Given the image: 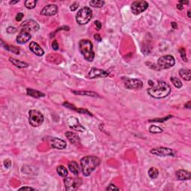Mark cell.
Masks as SVG:
<instances>
[{
  "label": "cell",
  "mask_w": 191,
  "mask_h": 191,
  "mask_svg": "<svg viewBox=\"0 0 191 191\" xmlns=\"http://www.w3.org/2000/svg\"><path fill=\"white\" fill-rule=\"evenodd\" d=\"M57 173L60 176L63 177V178H65V177L67 176L68 175V171L66 170V168L65 166H62V165H60L57 167Z\"/></svg>",
  "instance_id": "25"
},
{
  "label": "cell",
  "mask_w": 191,
  "mask_h": 191,
  "mask_svg": "<svg viewBox=\"0 0 191 191\" xmlns=\"http://www.w3.org/2000/svg\"><path fill=\"white\" fill-rule=\"evenodd\" d=\"M23 17H24V13H18L17 14V16H16V20L18 22L21 21L22 20H23Z\"/></svg>",
  "instance_id": "38"
},
{
  "label": "cell",
  "mask_w": 191,
  "mask_h": 191,
  "mask_svg": "<svg viewBox=\"0 0 191 191\" xmlns=\"http://www.w3.org/2000/svg\"><path fill=\"white\" fill-rule=\"evenodd\" d=\"M73 93L76 94V95H87V96H93V97H95L98 96V94L92 92V91H73Z\"/></svg>",
  "instance_id": "26"
},
{
  "label": "cell",
  "mask_w": 191,
  "mask_h": 191,
  "mask_svg": "<svg viewBox=\"0 0 191 191\" xmlns=\"http://www.w3.org/2000/svg\"><path fill=\"white\" fill-rule=\"evenodd\" d=\"M11 164H12V163H11V161L10 159H6V160L4 161V162H3L4 166H5L6 169H8L9 167H11Z\"/></svg>",
  "instance_id": "35"
},
{
  "label": "cell",
  "mask_w": 191,
  "mask_h": 191,
  "mask_svg": "<svg viewBox=\"0 0 191 191\" xmlns=\"http://www.w3.org/2000/svg\"><path fill=\"white\" fill-rule=\"evenodd\" d=\"M20 190H35V189L32 187H20Z\"/></svg>",
  "instance_id": "42"
},
{
  "label": "cell",
  "mask_w": 191,
  "mask_h": 191,
  "mask_svg": "<svg viewBox=\"0 0 191 191\" xmlns=\"http://www.w3.org/2000/svg\"><path fill=\"white\" fill-rule=\"evenodd\" d=\"M64 182L65 185V189L66 190H76V189H78L80 185H81V178H70V177H68V178H65L64 180Z\"/></svg>",
  "instance_id": "8"
},
{
  "label": "cell",
  "mask_w": 191,
  "mask_h": 191,
  "mask_svg": "<svg viewBox=\"0 0 191 191\" xmlns=\"http://www.w3.org/2000/svg\"><path fill=\"white\" fill-rule=\"evenodd\" d=\"M105 1H102V0H92L90 2V5L93 8H102V7L104 6L105 5Z\"/></svg>",
  "instance_id": "27"
},
{
  "label": "cell",
  "mask_w": 191,
  "mask_h": 191,
  "mask_svg": "<svg viewBox=\"0 0 191 191\" xmlns=\"http://www.w3.org/2000/svg\"><path fill=\"white\" fill-rule=\"evenodd\" d=\"M177 8H178V10L181 11V10H183V9H184V6H183L182 5H181V4L178 3V5H177Z\"/></svg>",
  "instance_id": "43"
},
{
  "label": "cell",
  "mask_w": 191,
  "mask_h": 191,
  "mask_svg": "<svg viewBox=\"0 0 191 191\" xmlns=\"http://www.w3.org/2000/svg\"><path fill=\"white\" fill-rule=\"evenodd\" d=\"M21 28L22 29H25L29 31L30 33H33L39 30L40 26L38 23L34 20H27L22 23Z\"/></svg>",
  "instance_id": "11"
},
{
  "label": "cell",
  "mask_w": 191,
  "mask_h": 191,
  "mask_svg": "<svg viewBox=\"0 0 191 191\" xmlns=\"http://www.w3.org/2000/svg\"><path fill=\"white\" fill-rule=\"evenodd\" d=\"M149 8L148 2L146 1H134L132 2V6H131V9H132V12L133 14L138 15L140 13H143L145 11Z\"/></svg>",
  "instance_id": "7"
},
{
  "label": "cell",
  "mask_w": 191,
  "mask_h": 191,
  "mask_svg": "<svg viewBox=\"0 0 191 191\" xmlns=\"http://www.w3.org/2000/svg\"><path fill=\"white\" fill-rule=\"evenodd\" d=\"M179 4H181V5H188L189 4V2L188 1H180L179 2H178Z\"/></svg>",
  "instance_id": "45"
},
{
  "label": "cell",
  "mask_w": 191,
  "mask_h": 191,
  "mask_svg": "<svg viewBox=\"0 0 191 191\" xmlns=\"http://www.w3.org/2000/svg\"><path fill=\"white\" fill-rule=\"evenodd\" d=\"M29 50H31L33 53H35L37 56H43L44 54V50L42 49L39 44L36 43V42H31L29 44Z\"/></svg>",
  "instance_id": "17"
},
{
  "label": "cell",
  "mask_w": 191,
  "mask_h": 191,
  "mask_svg": "<svg viewBox=\"0 0 191 191\" xmlns=\"http://www.w3.org/2000/svg\"><path fill=\"white\" fill-rule=\"evenodd\" d=\"M185 107L187 108H190V101H189L187 104H185Z\"/></svg>",
  "instance_id": "46"
},
{
  "label": "cell",
  "mask_w": 191,
  "mask_h": 191,
  "mask_svg": "<svg viewBox=\"0 0 191 191\" xmlns=\"http://www.w3.org/2000/svg\"><path fill=\"white\" fill-rule=\"evenodd\" d=\"M178 51H179V53L180 54H181V58H182L183 61H187V57H186V51H185V48L181 47Z\"/></svg>",
  "instance_id": "33"
},
{
  "label": "cell",
  "mask_w": 191,
  "mask_h": 191,
  "mask_svg": "<svg viewBox=\"0 0 191 191\" xmlns=\"http://www.w3.org/2000/svg\"><path fill=\"white\" fill-rule=\"evenodd\" d=\"M175 177L177 179L181 180V181H185V180H190L191 178L190 173L185 170H179L175 173Z\"/></svg>",
  "instance_id": "18"
},
{
  "label": "cell",
  "mask_w": 191,
  "mask_h": 191,
  "mask_svg": "<svg viewBox=\"0 0 191 191\" xmlns=\"http://www.w3.org/2000/svg\"><path fill=\"white\" fill-rule=\"evenodd\" d=\"M78 8H79V3H78V2H74V3L71 5L69 9H70L72 11H75Z\"/></svg>",
  "instance_id": "37"
},
{
  "label": "cell",
  "mask_w": 191,
  "mask_h": 191,
  "mask_svg": "<svg viewBox=\"0 0 191 191\" xmlns=\"http://www.w3.org/2000/svg\"><path fill=\"white\" fill-rule=\"evenodd\" d=\"M79 51L87 61H93L95 58V53L93 50V43L89 40H81L79 43Z\"/></svg>",
  "instance_id": "3"
},
{
  "label": "cell",
  "mask_w": 191,
  "mask_h": 191,
  "mask_svg": "<svg viewBox=\"0 0 191 191\" xmlns=\"http://www.w3.org/2000/svg\"><path fill=\"white\" fill-rule=\"evenodd\" d=\"M58 12V7L56 5H53V4H50V5H46V6L42 9L41 14L43 16H54Z\"/></svg>",
  "instance_id": "16"
},
{
  "label": "cell",
  "mask_w": 191,
  "mask_h": 191,
  "mask_svg": "<svg viewBox=\"0 0 191 191\" xmlns=\"http://www.w3.org/2000/svg\"><path fill=\"white\" fill-rule=\"evenodd\" d=\"M149 131L150 133L158 134V133H161V132H163V129H162L161 128H160V127L152 125L149 127Z\"/></svg>",
  "instance_id": "31"
},
{
  "label": "cell",
  "mask_w": 191,
  "mask_h": 191,
  "mask_svg": "<svg viewBox=\"0 0 191 191\" xmlns=\"http://www.w3.org/2000/svg\"><path fill=\"white\" fill-rule=\"evenodd\" d=\"M171 25H172V27L174 28V29H176V28H178V25H177L176 23H172Z\"/></svg>",
  "instance_id": "44"
},
{
  "label": "cell",
  "mask_w": 191,
  "mask_h": 191,
  "mask_svg": "<svg viewBox=\"0 0 191 191\" xmlns=\"http://www.w3.org/2000/svg\"><path fill=\"white\" fill-rule=\"evenodd\" d=\"M50 145L53 149H64L66 147V143L64 140L58 137H52L50 140Z\"/></svg>",
  "instance_id": "15"
},
{
  "label": "cell",
  "mask_w": 191,
  "mask_h": 191,
  "mask_svg": "<svg viewBox=\"0 0 191 191\" xmlns=\"http://www.w3.org/2000/svg\"><path fill=\"white\" fill-rule=\"evenodd\" d=\"M94 39L98 42L102 41V37H101L100 35H99V34H96V35H94Z\"/></svg>",
  "instance_id": "41"
},
{
  "label": "cell",
  "mask_w": 191,
  "mask_h": 191,
  "mask_svg": "<svg viewBox=\"0 0 191 191\" xmlns=\"http://www.w3.org/2000/svg\"><path fill=\"white\" fill-rule=\"evenodd\" d=\"M151 153L152 155H157L160 157H174L175 152L172 149L166 148V147H158V148L152 149L151 150Z\"/></svg>",
  "instance_id": "9"
},
{
  "label": "cell",
  "mask_w": 191,
  "mask_h": 191,
  "mask_svg": "<svg viewBox=\"0 0 191 191\" xmlns=\"http://www.w3.org/2000/svg\"><path fill=\"white\" fill-rule=\"evenodd\" d=\"M106 190H119L120 188L117 187L114 184H110V185H108V187L106 188Z\"/></svg>",
  "instance_id": "34"
},
{
  "label": "cell",
  "mask_w": 191,
  "mask_h": 191,
  "mask_svg": "<svg viewBox=\"0 0 191 191\" xmlns=\"http://www.w3.org/2000/svg\"><path fill=\"white\" fill-rule=\"evenodd\" d=\"M17 31V29L14 27H8L7 28V32L9 34H14Z\"/></svg>",
  "instance_id": "36"
},
{
  "label": "cell",
  "mask_w": 191,
  "mask_h": 191,
  "mask_svg": "<svg viewBox=\"0 0 191 191\" xmlns=\"http://www.w3.org/2000/svg\"><path fill=\"white\" fill-rule=\"evenodd\" d=\"M94 24H95L97 30H100L101 28H102V23H101L99 20H96V21L94 22Z\"/></svg>",
  "instance_id": "40"
},
{
  "label": "cell",
  "mask_w": 191,
  "mask_h": 191,
  "mask_svg": "<svg viewBox=\"0 0 191 191\" xmlns=\"http://www.w3.org/2000/svg\"><path fill=\"white\" fill-rule=\"evenodd\" d=\"M68 168L70 170L71 173H73L75 175H78L79 173V164L76 163L74 161H69L68 163Z\"/></svg>",
  "instance_id": "21"
},
{
  "label": "cell",
  "mask_w": 191,
  "mask_h": 191,
  "mask_svg": "<svg viewBox=\"0 0 191 191\" xmlns=\"http://www.w3.org/2000/svg\"><path fill=\"white\" fill-rule=\"evenodd\" d=\"M173 117V116L171 115H169L168 117H163V118H161V119H153V120H149V122H165V121L168 120L170 118H172Z\"/></svg>",
  "instance_id": "32"
},
{
  "label": "cell",
  "mask_w": 191,
  "mask_h": 191,
  "mask_svg": "<svg viewBox=\"0 0 191 191\" xmlns=\"http://www.w3.org/2000/svg\"><path fill=\"white\" fill-rule=\"evenodd\" d=\"M19 2H20V0H17V1H11L10 4L11 5H14V4L16 3H18Z\"/></svg>",
  "instance_id": "47"
},
{
  "label": "cell",
  "mask_w": 191,
  "mask_h": 191,
  "mask_svg": "<svg viewBox=\"0 0 191 191\" xmlns=\"http://www.w3.org/2000/svg\"><path fill=\"white\" fill-rule=\"evenodd\" d=\"M108 73L103 69L92 68L88 73V78L91 79H97V78H104L108 76Z\"/></svg>",
  "instance_id": "13"
},
{
  "label": "cell",
  "mask_w": 191,
  "mask_h": 191,
  "mask_svg": "<svg viewBox=\"0 0 191 191\" xmlns=\"http://www.w3.org/2000/svg\"><path fill=\"white\" fill-rule=\"evenodd\" d=\"M67 125L70 129L77 132H83L85 130L84 127L79 122V120L75 117H69L67 119Z\"/></svg>",
  "instance_id": "12"
},
{
  "label": "cell",
  "mask_w": 191,
  "mask_h": 191,
  "mask_svg": "<svg viewBox=\"0 0 191 191\" xmlns=\"http://www.w3.org/2000/svg\"><path fill=\"white\" fill-rule=\"evenodd\" d=\"M100 162V159L98 157L93 155H87L81 158L80 164L83 175L84 176H89L99 166Z\"/></svg>",
  "instance_id": "2"
},
{
  "label": "cell",
  "mask_w": 191,
  "mask_h": 191,
  "mask_svg": "<svg viewBox=\"0 0 191 191\" xmlns=\"http://www.w3.org/2000/svg\"><path fill=\"white\" fill-rule=\"evenodd\" d=\"M37 5L36 0H27L25 2V6L28 9H33L35 8Z\"/></svg>",
  "instance_id": "30"
},
{
  "label": "cell",
  "mask_w": 191,
  "mask_h": 191,
  "mask_svg": "<svg viewBox=\"0 0 191 191\" xmlns=\"http://www.w3.org/2000/svg\"><path fill=\"white\" fill-rule=\"evenodd\" d=\"M26 93L28 95H30V96H32V97L35 98H41L45 96V94L43 93L40 92V91H35L34 89H31V88H28L27 89Z\"/></svg>",
  "instance_id": "22"
},
{
  "label": "cell",
  "mask_w": 191,
  "mask_h": 191,
  "mask_svg": "<svg viewBox=\"0 0 191 191\" xmlns=\"http://www.w3.org/2000/svg\"><path fill=\"white\" fill-rule=\"evenodd\" d=\"M180 76L185 81H190L191 79V75H190V70L189 69H181L179 71Z\"/></svg>",
  "instance_id": "23"
},
{
  "label": "cell",
  "mask_w": 191,
  "mask_h": 191,
  "mask_svg": "<svg viewBox=\"0 0 191 191\" xmlns=\"http://www.w3.org/2000/svg\"><path fill=\"white\" fill-rule=\"evenodd\" d=\"M1 43H2V46H3V47H5V50H7L8 51H10V52H11L15 53V54H20V50H19L17 47H16V46H9V45L5 44L2 40H1Z\"/></svg>",
  "instance_id": "24"
},
{
  "label": "cell",
  "mask_w": 191,
  "mask_h": 191,
  "mask_svg": "<svg viewBox=\"0 0 191 191\" xmlns=\"http://www.w3.org/2000/svg\"><path fill=\"white\" fill-rule=\"evenodd\" d=\"M150 96L155 99H163L168 96L171 93V87L165 81H158L147 90Z\"/></svg>",
  "instance_id": "1"
},
{
  "label": "cell",
  "mask_w": 191,
  "mask_h": 191,
  "mask_svg": "<svg viewBox=\"0 0 191 191\" xmlns=\"http://www.w3.org/2000/svg\"><path fill=\"white\" fill-rule=\"evenodd\" d=\"M31 38V33L25 29H21L18 36L17 37V42L19 44H24L30 40Z\"/></svg>",
  "instance_id": "14"
},
{
  "label": "cell",
  "mask_w": 191,
  "mask_h": 191,
  "mask_svg": "<svg viewBox=\"0 0 191 191\" xmlns=\"http://www.w3.org/2000/svg\"><path fill=\"white\" fill-rule=\"evenodd\" d=\"M44 121V117L41 112L35 109H31L28 111V122L32 127H36L41 125Z\"/></svg>",
  "instance_id": "5"
},
{
  "label": "cell",
  "mask_w": 191,
  "mask_h": 191,
  "mask_svg": "<svg viewBox=\"0 0 191 191\" xmlns=\"http://www.w3.org/2000/svg\"><path fill=\"white\" fill-rule=\"evenodd\" d=\"M158 64L159 69H170V68L173 67L175 64V60L174 57L173 55H170V54L163 55V56L161 57L158 60V64Z\"/></svg>",
  "instance_id": "6"
},
{
  "label": "cell",
  "mask_w": 191,
  "mask_h": 191,
  "mask_svg": "<svg viewBox=\"0 0 191 191\" xmlns=\"http://www.w3.org/2000/svg\"><path fill=\"white\" fill-rule=\"evenodd\" d=\"M149 176L152 179H155L158 176V174H159V172H158V169H156L155 167H151V168L148 171Z\"/></svg>",
  "instance_id": "28"
},
{
  "label": "cell",
  "mask_w": 191,
  "mask_h": 191,
  "mask_svg": "<svg viewBox=\"0 0 191 191\" xmlns=\"http://www.w3.org/2000/svg\"><path fill=\"white\" fill-rule=\"evenodd\" d=\"M124 84H125V87L127 89L130 90L141 89L143 86L142 81L137 79H127V78H125Z\"/></svg>",
  "instance_id": "10"
},
{
  "label": "cell",
  "mask_w": 191,
  "mask_h": 191,
  "mask_svg": "<svg viewBox=\"0 0 191 191\" xmlns=\"http://www.w3.org/2000/svg\"><path fill=\"white\" fill-rule=\"evenodd\" d=\"M93 16L92 11L88 7H84L76 14V22L79 25H86L90 22Z\"/></svg>",
  "instance_id": "4"
},
{
  "label": "cell",
  "mask_w": 191,
  "mask_h": 191,
  "mask_svg": "<svg viewBox=\"0 0 191 191\" xmlns=\"http://www.w3.org/2000/svg\"><path fill=\"white\" fill-rule=\"evenodd\" d=\"M9 61H10L11 63H12V64H13L15 66H17L18 68H26L29 66L28 63L20 61V60L15 59L13 58H9Z\"/></svg>",
  "instance_id": "20"
},
{
  "label": "cell",
  "mask_w": 191,
  "mask_h": 191,
  "mask_svg": "<svg viewBox=\"0 0 191 191\" xmlns=\"http://www.w3.org/2000/svg\"><path fill=\"white\" fill-rule=\"evenodd\" d=\"M65 136L67 137V139L69 140V141L71 143H73L74 145H78L80 143V139H79V136L77 134H76L73 132H66L65 133Z\"/></svg>",
  "instance_id": "19"
},
{
  "label": "cell",
  "mask_w": 191,
  "mask_h": 191,
  "mask_svg": "<svg viewBox=\"0 0 191 191\" xmlns=\"http://www.w3.org/2000/svg\"><path fill=\"white\" fill-rule=\"evenodd\" d=\"M187 17H188V18H190V10H189L187 11Z\"/></svg>",
  "instance_id": "48"
},
{
  "label": "cell",
  "mask_w": 191,
  "mask_h": 191,
  "mask_svg": "<svg viewBox=\"0 0 191 191\" xmlns=\"http://www.w3.org/2000/svg\"><path fill=\"white\" fill-rule=\"evenodd\" d=\"M170 81H171V82L173 83V85L176 87V88H181V87H182V82H181V80H180L179 79H178V78L171 77L170 78Z\"/></svg>",
  "instance_id": "29"
},
{
  "label": "cell",
  "mask_w": 191,
  "mask_h": 191,
  "mask_svg": "<svg viewBox=\"0 0 191 191\" xmlns=\"http://www.w3.org/2000/svg\"><path fill=\"white\" fill-rule=\"evenodd\" d=\"M52 49L54 50H58L59 46H58V42L56 41V40H54V41L52 42Z\"/></svg>",
  "instance_id": "39"
}]
</instances>
